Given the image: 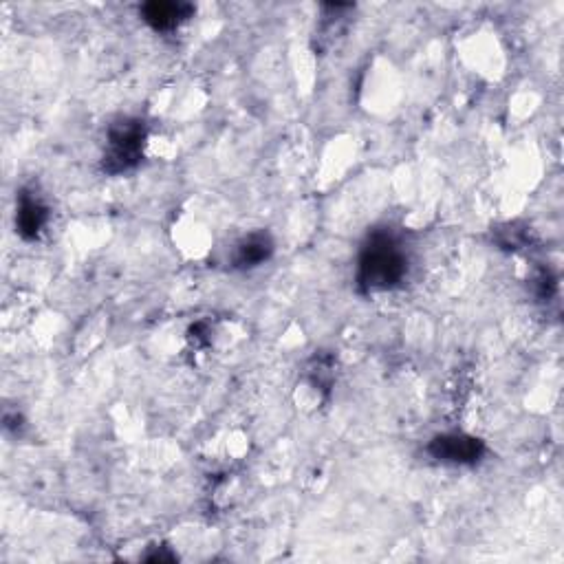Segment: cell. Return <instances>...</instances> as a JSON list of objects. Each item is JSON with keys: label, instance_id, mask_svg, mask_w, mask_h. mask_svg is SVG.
<instances>
[{"label": "cell", "instance_id": "cell-1", "mask_svg": "<svg viewBox=\"0 0 564 564\" xmlns=\"http://www.w3.org/2000/svg\"><path fill=\"white\" fill-rule=\"evenodd\" d=\"M406 276V254L390 232H375L360 256L357 282L364 291L393 289Z\"/></svg>", "mask_w": 564, "mask_h": 564}, {"label": "cell", "instance_id": "cell-2", "mask_svg": "<svg viewBox=\"0 0 564 564\" xmlns=\"http://www.w3.org/2000/svg\"><path fill=\"white\" fill-rule=\"evenodd\" d=\"M146 141V126L139 119H122L108 133V148L104 155V170L119 175L135 168L141 159Z\"/></svg>", "mask_w": 564, "mask_h": 564}, {"label": "cell", "instance_id": "cell-3", "mask_svg": "<svg viewBox=\"0 0 564 564\" xmlns=\"http://www.w3.org/2000/svg\"><path fill=\"white\" fill-rule=\"evenodd\" d=\"M483 443L468 435H443L430 443V454L443 463L472 465L483 457Z\"/></svg>", "mask_w": 564, "mask_h": 564}, {"label": "cell", "instance_id": "cell-4", "mask_svg": "<svg viewBox=\"0 0 564 564\" xmlns=\"http://www.w3.org/2000/svg\"><path fill=\"white\" fill-rule=\"evenodd\" d=\"M49 221V210L47 205L42 203L36 194L23 192L18 201V212H16V227L18 232L27 241H34L38 234L45 230V225Z\"/></svg>", "mask_w": 564, "mask_h": 564}, {"label": "cell", "instance_id": "cell-5", "mask_svg": "<svg viewBox=\"0 0 564 564\" xmlns=\"http://www.w3.org/2000/svg\"><path fill=\"white\" fill-rule=\"evenodd\" d=\"M194 7L188 3H148L141 7L146 23L157 31H170L179 27L183 20H188Z\"/></svg>", "mask_w": 564, "mask_h": 564}, {"label": "cell", "instance_id": "cell-6", "mask_svg": "<svg viewBox=\"0 0 564 564\" xmlns=\"http://www.w3.org/2000/svg\"><path fill=\"white\" fill-rule=\"evenodd\" d=\"M274 252V243L267 234H252L247 236L245 241L236 247V267H256Z\"/></svg>", "mask_w": 564, "mask_h": 564}]
</instances>
